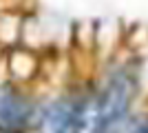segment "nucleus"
Returning <instances> with one entry per match:
<instances>
[{"label": "nucleus", "instance_id": "f257e3e1", "mask_svg": "<svg viewBox=\"0 0 148 133\" xmlns=\"http://www.w3.org/2000/svg\"><path fill=\"white\" fill-rule=\"evenodd\" d=\"M133 100H135V78L128 71L113 73L95 102L93 133H126L130 124Z\"/></svg>", "mask_w": 148, "mask_h": 133}, {"label": "nucleus", "instance_id": "f03ea898", "mask_svg": "<svg viewBox=\"0 0 148 133\" xmlns=\"http://www.w3.org/2000/svg\"><path fill=\"white\" fill-rule=\"evenodd\" d=\"M33 107L25 95L13 89H0V131L2 133H22L31 124Z\"/></svg>", "mask_w": 148, "mask_h": 133}, {"label": "nucleus", "instance_id": "7ed1b4c3", "mask_svg": "<svg viewBox=\"0 0 148 133\" xmlns=\"http://www.w3.org/2000/svg\"><path fill=\"white\" fill-rule=\"evenodd\" d=\"M82 109L71 100H58L42 113L40 133H80Z\"/></svg>", "mask_w": 148, "mask_h": 133}, {"label": "nucleus", "instance_id": "20e7f679", "mask_svg": "<svg viewBox=\"0 0 148 133\" xmlns=\"http://www.w3.org/2000/svg\"><path fill=\"white\" fill-rule=\"evenodd\" d=\"M36 69V58H31L25 51H16L11 58V71L13 73H20L18 78H29Z\"/></svg>", "mask_w": 148, "mask_h": 133}, {"label": "nucleus", "instance_id": "39448f33", "mask_svg": "<svg viewBox=\"0 0 148 133\" xmlns=\"http://www.w3.org/2000/svg\"><path fill=\"white\" fill-rule=\"evenodd\" d=\"M126 133H148V118H144V120H139V122L128 124Z\"/></svg>", "mask_w": 148, "mask_h": 133}]
</instances>
